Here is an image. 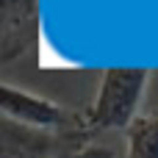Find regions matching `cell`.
I'll return each mask as SVG.
<instances>
[{"label": "cell", "instance_id": "obj_1", "mask_svg": "<svg viewBox=\"0 0 158 158\" xmlns=\"http://www.w3.org/2000/svg\"><path fill=\"white\" fill-rule=\"evenodd\" d=\"M150 72L142 67H111L100 78L94 103L83 111L89 136L94 139L103 131H128L139 117V106L147 89Z\"/></svg>", "mask_w": 158, "mask_h": 158}, {"label": "cell", "instance_id": "obj_2", "mask_svg": "<svg viewBox=\"0 0 158 158\" xmlns=\"http://www.w3.org/2000/svg\"><path fill=\"white\" fill-rule=\"evenodd\" d=\"M0 111L3 119H11L25 128L50 131V133H86L83 111H72L50 97L25 92L19 86H11L8 81L0 83Z\"/></svg>", "mask_w": 158, "mask_h": 158}, {"label": "cell", "instance_id": "obj_3", "mask_svg": "<svg viewBox=\"0 0 158 158\" xmlns=\"http://www.w3.org/2000/svg\"><path fill=\"white\" fill-rule=\"evenodd\" d=\"M39 0H0V61H17L39 50Z\"/></svg>", "mask_w": 158, "mask_h": 158}, {"label": "cell", "instance_id": "obj_4", "mask_svg": "<svg viewBox=\"0 0 158 158\" xmlns=\"http://www.w3.org/2000/svg\"><path fill=\"white\" fill-rule=\"evenodd\" d=\"M128 158H158V111L139 114L125 131Z\"/></svg>", "mask_w": 158, "mask_h": 158}, {"label": "cell", "instance_id": "obj_5", "mask_svg": "<svg viewBox=\"0 0 158 158\" xmlns=\"http://www.w3.org/2000/svg\"><path fill=\"white\" fill-rule=\"evenodd\" d=\"M56 158H117V153L111 147H103V144H92V142H81L64 153H58Z\"/></svg>", "mask_w": 158, "mask_h": 158}]
</instances>
